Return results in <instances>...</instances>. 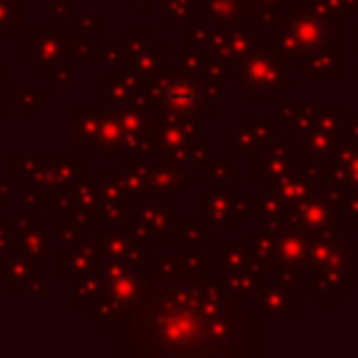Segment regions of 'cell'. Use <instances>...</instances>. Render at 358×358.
<instances>
[{"mask_svg":"<svg viewBox=\"0 0 358 358\" xmlns=\"http://www.w3.org/2000/svg\"><path fill=\"white\" fill-rule=\"evenodd\" d=\"M263 319L252 305H238L213 268L168 291H148L106 336L115 358L171 355H263Z\"/></svg>","mask_w":358,"mask_h":358,"instance_id":"cell-1","label":"cell"},{"mask_svg":"<svg viewBox=\"0 0 358 358\" xmlns=\"http://www.w3.org/2000/svg\"><path fill=\"white\" fill-rule=\"evenodd\" d=\"M145 98L154 115L213 117L215 106L227 101V90L224 78H201L182 70L173 62V50H168L162 70L145 78Z\"/></svg>","mask_w":358,"mask_h":358,"instance_id":"cell-2","label":"cell"},{"mask_svg":"<svg viewBox=\"0 0 358 358\" xmlns=\"http://www.w3.org/2000/svg\"><path fill=\"white\" fill-rule=\"evenodd\" d=\"M341 45V17L310 0H291L274 25V50L288 67H299L310 53Z\"/></svg>","mask_w":358,"mask_h":358,"instance_id":"cell-3","label":"cell"},{"mask_svg":"<svg viewBox=\"0 0 358 358\" xmlns=\"http://www.w3.org/2000/svg\"><path fill=\"white\" fill-rule=\"evenodd\" d=\"M358 235L347 238H316L310 241L313 255V288L310 299L316 308H338L344 296L355 288L352 274V241Z\"/></svg>","mask_w":358,"mask_h":358,"instance_id":"cell-4","label":"cell"},{"mask_svg":"<svg viewBox=\"0 0 358 358\" xmlns=\"http://www.w3.org/2000/svg\"><path fill=\"white\" fill-rule=\"evenodd\" d=\"M285 62L277 56L274 45L260 48L238 62V81L243 84L246 95L257 106H271L280 101V92L291 90V78L285 73Z\"/></svg>","mask_w":358,"mask_h":358,"instance_id":"cell-5","label":"cell"},{"mask_svg":"<svg viewBox=\"0 0 358 358\" xmlns=\"http://www.w3.org/2000/svg\"><path fill=\"white\" fill-rule=\"evenodd\" d=\"M274 45V28L266 25H255L246 17L235 20V22H215L213 25V36L210 45L204 48L207 53H213L215 59L227 62V64H238L241 59H246L249 53Z\"/></svg>","mask_w":358,"mask_h":358,"instance_id":"cell-6","label":"cell"},{"mask_svg":"<svg viewBox=\"0 0 358 358\" xmlns=\"http://www.w3.org/2000/svg\"><path fill=\"white\" fill-rule=\"evenodd\" d=\"M20 62L34 70L36 78H48L56 67L67 64L64 59V25L50 28V25H36L25 28L20 36Z\"/></svg>","mask_w":358,"mask_h":358,"instance_id":"cell-7","label":"cell"},{"mask_svg":"<svg viewBox=\"0 0 358 358\" xmlns=\"http://www.w3.org/2000/svg\"><path fill=\"white\" fill-rule=\"evenodd\" d=\"M98 271L103 277V291L123 308V313H131L145 299V294H148L145 268H137L131 263H123V260L101 255Z\"/></svg>","mask_w":358,"mask_h":358,"instance_id":"cell-8","label":"cell"},{"mask_svg":"<svg viewBox=\"0 0 358 358\" xmlns=\"http://www.w3.org/2000/svg\"><path fill=\"white\" fill-rule=\"evenodd\" d=\"M252 308L263 322H302L305 319V294L282 280H260Z\"/></svg>","mask_w":358,"mask_h":358,"instance_id":"cell-9","label":"cell"},{"mask_svg":"<svg viewBox=\"0 0 358 358\" xmlns=\"http://www.w3.org/2000/svg\"><path fill=\"white\" fill-rule=\"evenodd\" d=\"M134 215H137L140 232L151 241V246H171L173 224H176V193L151 190L134 207Z\"/></svg>","mask_w":358,"mask_h":358,"instance_id":"cell-10","label":"cell"},{"mask_svg":"<svg viewBox=\"0 0 358 358\" xmlns=\"http://www.w3.org/2000/svg\"><path fill=\"white\" fill-rule=\"evenodd\" d=\"M199 213L215 227V229H227V232H238L243 218L249 215V196L238 190H201L199 193Z\"/></svg>","mask_w":358,"mask_h":358,"instance_id":"cell-11","label":"cell"},{"mask_svg":"<svg viewBox=\"0 0 358 358\" xmlns=\"http://www.w3.org/2000/svg\"><path fill=\"white\" fill-rule=\"evenodd\" d=\"M277 131H282L277 115H263V117L241 115L235 120V126L227 129V134H224V151H227V157H241V154L249 157L252 151L271 143Z\"/></svg>","mask_w":358,"mask_h":358,"instance_id":"cell-12","label":"cell"},{"mask_svg":"<svg viewBox=\"0 0 358 358\" xmlns=\"http://www.w3.org/2000/svg\"><path fill=\"white\" fill-rule=\"evenodd\" d=\"M145 87V76L129 64V67H117V70H109L106 76L98 78V101L106 106V109H123L134 101V95Z\"/></svg>","mask_w":358,"mask_h":358,"instance_id":"cell-13","label":"cell"},{"mask_svg":"<svg viewBox=\"0 0 358 358\" xmlns=\"http://www.w3.org/2000/svg\"><path fill=\"white\" fill-rule=\"evenodd\" d=\"M294 165V148H291V143H288V137L285 140H271V143H266L263 148H257V151H252L249 154V176L255 179V182H268V179H274V176H280L282 171H288Z\"/></svg>","mask_w":358,"mask_h":358,"instance_id":"cell-14","label":"cell"},{"mask_svg":"<svg viewBox=\"0 0 358 358\" xmlns=\"http://www.w3.org/2000/svg\"><path fill=\"white\" fill-rule=\"evenodd\" d=\"M154 134H157V154L168 148L187 145L201 137L199 117L190 115H154Z\"/></svg>","mask_w":358,"mask_h":358,"instance_id":"cell-15","label":"cell"},{"mask_svg":"<svg viewBox=\"0 0 358 358\" xmlns=\"http://www.w3.org/2000/svg\"><path fill=\"white\" fill-rule=\"evenodd\" d=\"M101 34L98 28H84V25H64V59L73 67L84 64H98L101 62Z\"/></svg>","mask_w":358,"mask_h":358,"instance_id":"cell-16","label":"cell"},{"mask_svg":"<svg viewBox=\"0 0 358 358\" xmlns=\"http://www.w3.org/2000/svg\"><path fill=\"white\" fill-rule=\"evenodd\" d=\"M288 143L294 148V157H310L330 162L336 145L341 143V131H324V129H302V131H285Z\"/></svg>","mask_w":358,"mask_h":358,"instance_id":"cell-17","label":"cell"},{"mask_svg":"<svg viewBox=\"0 0 358 358\" xmlns=\"http://www.w3.org/2000/svg\"><path fill=\"white\" fill-rule=\"evenodd\" d=\"M207 266L213 268V274L218 277V282L224 285V291L238 302V305H252L255 294H257V285L263 280V268H218L213 263V257L207 255Z\"/></svg>","mask_w":358,"mask_h":358,"instance_id":"cell-18","label":"cell"},{"mask_svg":"<svg viewBox=\"0 0 358 358\" xmlns=\"http://www.w3.org/2000/svg\"><path fill=\"white\" fill-rule=\"evenodd\" d=\"M157 159H162V162H171V165L182 168L190 179H201V173H204L207 162L213 159V145H210L204 137H199V140H193V143H187V145L159 151V154H157Z\"/></svg>","mask_w":358,"mask_h":358,"instance_id":"cell-19","label":"cell"},{"mask_svg":"<svg viewBox=\"0 0 358 358\" xmlns=\"http://www.w3.org/2000/svg\"><path fill=\"white\" fill-rule=\"evenodd\" d=\"M215 243V227L199 213V215H176L173 224V249H204Z\"/></svg>","mask_w":358,"mask_h":358,"instance_id":"cell-20","label":"cell"},{"mask_svg":"<svg viewBox=\"0 0 358 358\" xmlns=\"http://www.w3.org/2000/svg\"><path fill=\"white\" fill-rule=\"evenodd\" d=\"M268 227V224H266ZM277 232V249H280V260H288L294 266H302V268H313V255H310V238L296 229L291 221H282V224H274L271 227Z\"/></svg>","mask_w":358,"mask_h":358,"instance_id":"cell-21","label":"cell"},{"mask_svg":"<svg viewBox=\"0 0 358 358\" xmlns=\"http://www.w3.org/2000/svg\"><path fill=\"white\" fill-rule=\"evenodd\" d=\"M103 103L101 101H81L73 106V129H76V140H73V151H81L90 157L101 117H103Z\"/></svg>","mask_w":358,"mask_h":358,"instance_id":"cell-22","label":"cell"},{"mask_svg":"<svg viewBox=\"0 0 358 358\" xmlns=\"http://www.w3.org/2000/svg\"><path fill=\"white\" fill-rule=\"evenodd\" d=\"M143 159H145V176H148V187H151V190L176 193V196L185 193V190H190V182H193V179H190L182 168L157 159V154H154V157H143Z\"/></svg>","mask_w":358,"mask_h":358,"instance_id":"cell-23","label":"cell"},{"mask_svg":"<svg viewBox=\"0 0 358 358\" xmlns=\"http://www.w3.org/2000/svg\"><path fill=\"white\" fill-rule=\"evenodd\" d=\"M87 176V154L73 151V154H50V168H48V187L64 190L73 187Z\"/></svg>","mask_w":358,"mask_h":358,"instance_id":"cell-24","label":"cell"},{"mask_svg":"<svg viewBox=\"0 0 358 358\" xmlns=\"http://www.w3.org/2000/svg\"><path fill=\"white\" fill-rule=\"evenodd\" d=\"M98 260H101L98 241H87V243H81V246H76L70 252H62L59 255V280L70 285L76 277H81L87 271H95Z\"/></svg>","mask_w":358,"mask_h":358,"instance_id":"cell-25","label":"cell"},{"mask_svg":"<svg viewBox=\"0 0 358 358\" xmlns=\"http://www.w3.org/2000/svg\"><path fill=\"white\" fill-rule=\"evenodd\" d=\"M299 73H302V78H316V81L338 78L341 76V45H330V48L310 53L299 64Z\"/></svg>","mask_w":358,"mask_h":358,"instance_id":"cell-26","label":"cell"},{"mask_svg":"<svg viewBox=\"0 0 358 358\" xmlns=\"http://www.w3.org/2000/svg\"><path fill=\"white\" fill-rule=\"evenodd\" d=\"M327 173L341 179L350 190H358V143L341 137V143L336 145L330 162H327Z\"/></svg>","mask_w":358,"mask_h":358,"instance_id":"cell-27","label":"cell"},{"mask_svg":"<svg viewBox=\"0 0 358 358\" xmlns=\"http://www.w3.org/2000/svg\"><path fill=\"white\" fill-rule=\"evenodd\" d=\"M50 218L45 213H39L28 227H22L17 232V246L20 252L31 260V263H39V260H48V224Z\"/></svg>","mask_w":358,"mask_h":358,"instance_id":"cell-28","label":"cell"},{"mask_svg":"<svg viewBox=\"0 0 358 358\" xmlns=\"http://www.w3.org/2000/svg\"><path fill=\"white\" fill-rule=\"evenodd\" d=\"M213 263L218 268H263L260 260L252 252V243H235V241H224V243H213ZM266 271V268H263Z\"/></svg>","mask_w":358,"mask_h":358,"instance_id":"cell-29","label":"cell"},{"mask_svg":"<svg viewBox=\"0 0 358 358\" xmlns=\"http://www.w3.org/2000/svg\"><path fill=\"white\" fill-rule=\"evenodd\" d=\"M145 277H148V291H168V288L182 282V266H179L173 252L171 255H151Z\"/></svg>","mask_w":358,"mask_h":358,"instance_id":"cell-30","label":"cell"},{"mask_svg":"<svg viewBox=\"0 0 358 358\" xmlns=\"http://www.w3.org/2000/svg\"><path fill=\"white\" fill-rule=\"evenodd\" d=\"M249 215H255L260 224L274 227V224L288 221V204L280 201L271 190H266V187L260 185V190L249 193Z\"/></svg>","mask_w":358,"mask_h":358,"instance_id":"cell-31","label":"cell"},{"mask_svg":"<svg viewBox=\"0 0 358 358\" xmlns=\"http://www.w3.org/2000/svg\"><path fill=\"white\" fill-rule=\"evenodd\" d=\"M252 8V0H199V14L201 20L210 22H235L243 20Z\"/></svg>","mask_w":358,"mask_h":358,"instance_id":"cell-32","label":"cell"},{"mask_svg":"<svg viewBox=\"0 0 358 358\" xmlns=\"http://www.w3.org/2000/svg\"><path fill=\"white\" fill-rule=\"evenodd\" d=\"M277 120L282 126V131H302V129H313L316 115H319V101L316 103H280L277 106Z\"/></svg>","mask_w":358,"mask_h":358,"instance_id":"cell-33","label":"cell"},{"mask_svg":"<svg viewBox=\"0 0 358 358\" xmlns=\"http://www.w3.org/2000/svg\"><path fill=\"white\" fill-rule=\"evenodd\" d=\"M28 268H31V260L20 249H14L8 255H0V282L8 288L11 296H20L22 294Z\"/></svg>","mask_w":358,"mask_h":358,"instance_id":"cell-34","label":"cell"},{"mask_svg":"<svg viewBox=\"0 0 358 358\" xmlns=\"http://www.w3.org/2000/svg\"><path fill=\"white\" fill-rule=\"evenodd\" d=\"M201 179L213 182V187H221V190H238L241 187V171H238V165H232L227 159V151L224 154H213V159L207 162Z\"/></svg>","mask_w":358,"mask_h":358,"instance_id":"cell-35","label":"cell"},{"mask_svg":"<svg viewBox=\"0 0 358 358\" xmlns=\"http://www.w3.org/2000/svg\"><path fill=\"white\" fill-rule=\"evenodd\" d=\"M252 252L255 257L260 260L263 268H271L277 260H280V249H277V232L266 224L255 227L252 229Z\"/></svg>","mask_w":358,"mask_h":358,"instance_id":"cell-36","label":"cell"},{"mask_svg":"<svg viewBox=\"0 0 358 358\" xmlns=\"http://www.w3.org/2000/svg\"><path fill=\"white\" fill-rule=\"evenodd\" d=\"M199 14V0H159V25L162 28H176L187 25Z\"/></svg>","mask_w":358,"mask_h":358,"instance_id":"cell-37","label":"cell"},{"mask_svg":"<svg viewBox=\"0 0 358 358\" xmlns=\"http://www.w3.org/2000/svg\"><path fill=\"white\" fill-rule=\"evenodd\" d=\"M22 6L25 0H0V42H11L22 36L25 31Z\"/></svg>","mask_w":358,"mask_h":358,"instance_id":"cell-38","label":"cell"},{"mask_svg":"<svg viewBox=\"0 0 358 358\" xmlns=\"http://www.w3.org/2000/svg\"><path fill=\"white\" fill-rule=\"evenodd\" d=\"M271 271H274L277 280H282V282L294 285L296 291H302L305 296H310V288H313V268H302V266H294V263H288V260H277V263L271 266Z\"/></svg>","mask_w":358,"mask_h":358,"instance_id":"cell-39","label":"cell"},{"mask_svg":"<svg viewBox=\"0 0 358 358\" xmlns=\"http://www.w3.org/2000/svg\"><path fill=\"white\" fill-rule=\"evenodd\" d=\"M165 56H168V48H165L159 39H154V36H151V39L145 42V48L134 56V62H131V64H134L145 78H151L154 73H159V70H162Z\"/></svg>","mask_w":358,"mask_h":358,"instance_id":"cell-40","label":"cell"},{"mask_svg":"<svg viewBox=\"0 0 358 358\" xmlns=\"http://www.w3.org/2000/svg\"><path fill=\"white\" fill-rule=\"evenodd\" d=\"M70 288H73V305H76V308H84V305H90V302L103 291V277H101V271L95 268V271H87V274L76 277V280L70 282Z\"/></svg>","mask_w":358,"mask_h":358,"instance_id":"cell-41","label":"cell"},{"mask_svg":"<svg viewBox=\"0 0 358 358\" xmlns=\"http://www.w3.org/2000/svg\"><path fill=\"white\" fill-rule=\"evenodd\" d=\"M48 98H50L48 87L45 90H11V95H8L11 106H17V112L22 117H34L39 112V106L48 103Z\"/></svg>","mask_w":358,"mask_h":358,"instance_id":"cell-42","label":"cell"},{"mask_svg":"<svg viewBox=\"0 0 358 358\" xmlns=\"http://www.w3.org/2000/svg\"><path fill=\"white\" fill-rule=\"evenodd\" d=\"M98 64H103V67H109V70L129 67V64H131V53H129L126 42H123V39H103V42H101V62H98Z\"/></svg>","mask_w":358,"mask_h":358,"instance_id":"cell-43","label":"cell"},{"mask_svg":"<svg viewBox=\"0 0 358 358\" xmlns=\"http://www.w3.org/2000/svg\"><path fill=\"white\" fill-rule=\"evenodd\" d=\"M95 213H98V232H103V229H115V227H120V221L126 218V204L101 196Z\"/></svg>","mask_w":358,"mask_h":358,"instance_id":"cell-44","label":"cell"},{"mask_svg":"<svg viewBox=\"0 0 358 358\" xmlns=\"http://www.w3.org/2000/svg\"><path fill=\"white\" fill-rule=\"evenodd\" d=\"M56 235H59V255L62 252H70L81 243L90 241V232H84L81 227H76L70 218H59V227H56Z\"/></svg>","mask_w":358,"mask_h":358,"instance_id":"cell-45","label":"cell"},{"mask_svg":"<svg viewBox=\"0 0 358 358\" xmlns=\"http://www.w3.org/2000/svg\"><path fill=\"white\" fill-rule=\"evenodd\" d=\"M73 201H76V210H95L98 207V201H101V190H98V182H92V179H81V182H76L73 187Z\"/></svg>","mask_w":358,"mask_h":358,"instance_id":"cell-46","label":"cell"},{"mask_svg":"<svg viewBox=\"0 0 358 358\" xmlns=\"http://www.w3.org/2000/svg\"><path fill=\"white\" fill-rule=\"evenodd\" d=\"M50 288V277H48V260H39V263H31L28 274H25V285H22V294H48Z\"/></svg>","mask_w":358,"mask_h":358,"instance_id":"cell-47","label":"cell"},{"mask_svg":"<svg viewBox=\"0 0 358 358\" xmlns=\"http://www.w3.org/2000/svg\"><path fill=\"white\" fill-rule=\"evenodd\" d=\"M76 84V70H73V64H62V67H56L48 78H45V87L50 90V92H64V90H70Z\"/></svg>","mask_w":358,"mask_h":358,"instance_id":"cell-48","label":"cell"},{"mask_svg":"<svg viewBox=\"0 0 358 358\" xmlns=\"http://www.w3.org/2000/svg\"><path fill=\"white\" fill-rule=\"evenodd\" d=\"M148 39H151V31H148L145 25H129V28L123 31V42H126V48H129V53H131V62H134V56L145 48Z\"/></svg>","mask_w":358,"mask_h":358,"instance_id":"cell-49","label":"cell"},{"mask_svg":"<svg viewBox=\"0 0 358 358\" xmlns=\"http://www.w3.org/2000/svg\"><path fill=\"white\" fill-rule=\"evenodd\" d=\"M70 14H73V6H70L67 0H50V3H48V11H45V25L62 28Z\"/></svg>","mask_w":358,"mask_h":358,"instance_id":"cell-50","label":"cell"},{"mask_svg":"<svg viewBox=\"0 0 358 358\" xmlns=\"http://www.w3.org/2000/svg\"><path fill=\"white\" fill-rule=\"evenodd\" d=\"M336 17H358V0H310Z\"/></svg>","mask_w":358,"mask_h":358,"instance_id":"cell-51","label":"cell"},{"mask_svg":"<svg viewBox=\"0 0 358 358\" xmlns=\"http://www.w3.org/2000/svg\"><path fill=\"white\" fill-rule=\"evenodd\" d=\"M45 190H48V187H42V185H36V182H20V199H22V204L42 207V204H45Z\"/></svg>","mask_w":358,"mask_h":358,"instance_id":"cell-52","label":"cell"},{"mask_svg":"<svg viewBox=\"0 0 358 358\" xmlns=\"http://www.w3.org/2000/svg\"><path fill=\"white\" fill-rule=\"evenodd\" d=\"M20 249L17 246V229H14V221H0V255H8Z\"/></svg>","mask_w":358,"mask_h":358,"instance_id":"cell-53","label":"cell"},{"mask_svg":"<svg viewBox=\"0 0 358 358\" xmlns=\"http://www.w3.org/2000/svg\"><path fill=\"white\" fill-rule=\"evenodd\" d=\"M341 137L358 140V115H344V120H341Z\"/></svg>","mask_w":358,"mask_h":358,"instance_id":"cell-54","label":"cell"},{"mask_svg":"<svg viewBox=\"0 0 358 358\" xmlns=\"http://www.w3.org/2000/svg\"><path fill=\"white\" fill-rule=\"evenodd\" d=\"M8 95H11V78H8V67H6V64H0V103H8V106H11Z\"/></svg>","mask_w":358,"mask_h":358,"instance_id":"cell-55","label":"cell"},{"mask_svg":"<svg viewBox=\"0 0 358 358\" xmlns=\"http://www.w3.org/2000/svg\"><path fill=\"white\" fill-rule=\"evenodd\" d=\"M11 193H14V179H0V207L11 204Z\"/></svg>","mask_w":358,"mask_h":358,"instance_id":"cell-56","label":"cell"},{"mask_svg":"<svg viewBox=\"0 0 358 358\" xmlns=\"http://www.w3.org/2000/svg\"><path fill=\"white\" fill-rule=\"evenodd\" d=\"M76 25L98 28V17H95V14H90V11H78V14H76Z\"/></svg>","mask_w":358,"mask_h":358,"instance_id":"cell-57","label":"cell"},{"mask_svg":"<svg viewBox=\"0 0 358 358\" xmlns=\"http://www.w3.org/2000/svg\"><path fill=\"white\" fill-rule=\"evenodd\" d=\"M131 3V8H134V14L137 17H148V11H151V6H154V0H129ZM159 3V0H157Z\"/></svg>","mask_w":358,"mask_h":358,"instance_id":"cell-58","label":"cell"},{"mask_svg":"<svg viewBox=\"0 0 358 358\" xmlns=\"http://www.w3.org/2000/svg\"><path fill=\"white\" fill-rule=\"evenodd\" d=\"M255 3H260V6H268V8H280V11H282V8H285L291 0H255Z\"/></svg>","mask_w":358,"mask_h":358,"instance_id":"cell-59","label":"cell"},{"mask_svg":"<svg viewBox=\"0 0 358 358\" xmlns=\"http://www.w3.org/2000/svg\"><path fill=\"white\" fill-rule=\"evenodd\" d=\"M352 53L358 56V25L352 28Z\"/></svg>","mask_w":358,"mask_h":358,"instance_id":"cell-60","label":"cell"},{"mask_svg":"<svg viewBox=\"0 0 358 358\" xmlns=\"http://www.w3.org/2000/svg\"><path fill=\"white\" fill-rule=\"evenodd\" d=\"M8 112H11V106H8V103H0V117H6Z\"/></svg>","mask_w":358,"mask_h":358,"instance_id":"cell-61","label":"cell"},{"mask_svg":"<svg viewBox=\"0 0 358 358\" xmlns=\"http://www.w3.org/2000/svg\"><path fill=\"white\" fill-rule=\"evenodd\" d=\"M352 78H358V62L352 64Z\"/></svg>","mask_w":358,"mask_h":358,"instance_id":"cell-62","label":"cell"},{"mask_svg":"<svg viewBox=\"0 0 358 358\" xmlns=\"http://www.w3.org/2000/svg\"><path fill=\"white\" fill-rule=\"evenodd\" d=\"M25 3H50V0H25Z\"/></svg>","mask_w":358,"mask_h":358,"instance_id":"cell-63","label":"cell"},{"mask_svg":"<svg viewBox=\"0 0 358 358\" xmlns=\"http://www.w3.org/2000/svg\"><path fill=\"white\" fill-rule=\"evenodd\" d=\"M355 143H358V140H355Z\"/></svg>","mask_w":358,"mask_h":358,"instance_id":"cell-64","label":"cell"}]
</instances>
